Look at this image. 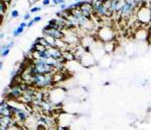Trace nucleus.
Returning a JSON list of instances; mask_svg holds the SVG:
<instances>
[{
	"mask_svg": "<svg viewBox=\"0 0 151 130\" xmlns=\"http://www.w3.org/2000/svg\"><path fill=\"white\" fill-rule=\"evenodd\" d=\"M53 83H55V81H53V73H50L35 74V75H33L29 84L37 88H47L52 86Z\"/></svg>",
	"mask_w": 151,
	"mask_h": 130,
	"instance_id": "1",
	"label": "nucleus"
},
{
	"mask_svg": "<svg viewBox=\"0 0 151 130\" xmlns=\"http://www.w3.org/2000/svg\"><path fill=\"white\" fill-rule=\"evenodd\" d=\"M136 17L137 20L139 21L141 24L146 25V24L151 23V13H150V8L147 4H144L141 7L137 9L136 11Z\"/></svg>",
	"mask_w": 151,
	"mask_h": 130,
	"instance_id": "2",
	"label": "nucleus"
},
{
	"mask_svg": "<svg viewBox=\"0 0 151 130\" xmlns=\"http://www.w3.org/2000/svg\"><path fill=\"white\" fill-rule=\"evenodd\" d=\"M98 36H99V39L103 43L110 42V41H113L114 40L115 33H114V31L111 27H109V26H104V27H102L99 29Z\"/></svg>",
	"mask_w": 151,
	"mask_h": 130,
	"instance_id": "3",
	"label": "nucleus"
},
{
	"mask_svg": "<svg viewBox=\"0 0 151 130\" xmlns=\"http://www.w3.org/2000/svg\"><path fill=\"white\" fill-rule=\"evenodd\" d=\"M65 97V91L63 88H55L50 93V100L52 103H60Z\"/></svg>",
	"mask_w": 151,
	"mask_h": 130,
	"instance_id": "4",
	"label": "nucleus"
},
{
	"mask_svg": "<svg viewBox=\"0 0 151 130\" xmlns=\"http://www.w3.org/2000/svg\"><path fill=\"white\" fill-rule=\"evenodd\" d=\"M79 62L82 64L83 67H86V68H89V67L93 66V65L96 64L97 60L94 57V55L91 53L90 51H86L83 56L81 57V59L79 60Z\"/></svg>",
	"mask_w": 151,
	"mask_h": 130,
	"instance_id": "5",
	"label": "nucleus"
},
{
	"mask_svg": "<svg viewBox=\"0 0 151 130\" xmlns=\"http://www.w3.org/2000/svg\"><path fill=\"white\" fill-rule=\"evenodd\" d=\"M13 45H14V42L12 41V40L5 43L4 45H2L1 46V57L2 58H6V57L8 56L9 53H10L11 47H13Z\"/></svg>",
	"mask_w": 151,
	"mask_h": 130,
	"instance_id": "6",
	"label": "nucleus"
},
{
	"mask_svg": "<svg viewBox=\"0 0 151 130\" xmlns=\"http://www.w3.org/2000/svg\"><path fill=\"white\" fill-rule=\"evenodd\" d=\"M135 37L137 38L138 40H146L148 37H149V30L144 29V28L138 29L135 34Z\"/></svg>",
	"mask_w": 151,
	"mask_h": 130,
	"instance_id": "7",
	"label": "nucleus"
},
{
	"mask_svg": "<svg viewBox=\"0 0 151 130\" xmlns=\"http://www.w3.org/2000/svg\"><path fill=\"white\" fill-rule=\"evenodd\" d=\"M104 49H105V52L106 54H109V53H113L116 49V46L114 44L113 41H110V42H105L104 43Z\"/></svg>",
	"mask_w": 151,
	"mask_h": 130,
	"instance_id": "8",
	"label": "nucleus"
},
{
	"mask_svg": "<svg viewBox=\"0 0 151 130\" xmlns=\"http://www.w3.org/2000/svg\"><path fill=\"white\" fill-rule=\"evenodd\" d=\"M24 29H25V28H23V27H21L20 25H18L17 27H15L13 30H12L11 34H12V36H13V37H18L19 35L22 34V33H23Z\"/></svg>",
	"mask_w": 151,
	"mask_h": 130,
	"instance_id": "9",
	"label": "nucleus"
},
{
	"mask_svg": "<svg viewBox=\"0 0 151 130\" xmlns=\"http://www.w3.org/2000/svg\"><path fill=\"white\" fill-rule=\"evenodd\" d=\"M6 10H7V4L1 0V3H0V13H1V17L3 16V14L6 13Z\"/></svg>",
	"mask_w": 151,
	"mask_h": 130,
	"instance_id": "10",
	"label": "nucleus"
},
{
	"mask_svg": "<svg viewBox=\"0 0 151 130\" xmlns=\"http://www.w3.org/2000/svg\"><path fill=\"white\" fill-rule=\"evenodd\" d=\"M18 16H19V11L16 10V9H13V10L10 12V17L11 18L15 19V18H18Z\"/></svg>",
	"mask_w": 151,
	"mask_h": 130,
	"instance_id": "11",
	"label": "nucleus"
},
{
	"mask_svg": "<svg viewBox=\"0 0 151 130\" xmlns=\"http://www.w3.org/2000/svg\"><path fill=\"white\" fill-rule=\"evenodd\" d=\"M41 9H42V7L41 6H33L30 8L29 12H30V13H36V12H40Z\"/></svg>",
	"mask_w": 151,
	"mask_h": 130,
	"instance_id": "12",
	"label": "nucleus"
},
{
	"mask_svg": "<svg viewBox=\"0 0 151 130\" xmlns=\"http://www.w3.org/2000/svg\"><path fill=\"white\" fill-rule=\"evenodd\" d=\"M52 3L53 4V5H58L60 6V4H63V3H65V0H52Z\"/></svg>",
	"mask_w": 151,
	"mask_h": 130,
	"instance_id": "13",
	"label": "nucleus"
},
{
	"mask_svg": "<svg viewBox=\"0 0 151 130\" xmlns=\"http://www.w3.org/2000/svg\"><path fill=\"white\" fill-rule=\"evenodd\" d=\"M30 19H31V13L30 12H26V13L23 15V20L26 22V21H29Z\"/></svg>",
	"mask_w": 151,
	"mask_h": 130,
	"instance_id": "14",
	"label": "nucleus"
},
{
	"mask_svg": "<svg viewBox=\"0 0 151 130\" xmlns=\"http://www.w3.org/2000/svg\"><path fill=\"white\" fill-rule=\"evenodd\" d=\"M52 0H42V6H50Z\"/></svg>",
	"mask_w": 151,
	"mask_h": 130,
	"instance_id": "15",
	"label": "nucleus"
},
{
	"mask_svg": "<svg viewBox=\"0 0 151 130\" xmlns=\"http://www.w3.org/2000/svg\"><path fill=\"white\" fill-rule=\"evenodd\" d=\"M35 20H33V19H30V20H29L28 22H27V27L28 28H31L33 25H35Z\"/></svg>",
	"mask_w": 151,
	"mask_h": 130,
	"instance_id": "16",
	"label": "nucleus"
},
{
	"mask_svg": "<svg viewBox=\"0 0 151 130\" xmlns=\"http://www.w3.org/2000/svg\"><path fill=\"white\" fill-rule=\"evenodd\" d=\"M32 19L35 20V23H37V22H40V21H41V19H42V17H41V16H40V15H36L35 17H33Z\"/></svg>",
	"mask_w": 151,
	"mask_h": 130,
	"instance_id": "17",
	"label": "nucleus"
},
{
	"mask_svg": "<svg viewBox=\"0 0 151 130\" xmlns=\"http://www.w3.org/2000/svg\"><path fill=\"white\" fill-rule=\"evenodd\" d=\"M2 1H4V2H5V3L7 4V5H9V4L11 3L12 0H2Z\"/></svg>",
	"mask_w": 151,
	"mask_h": 130,
	"instance_id": "18",
	"label": "nucleus"
},
{
	"mask_svg": "<svg viewBox=\"0 0 151 130\" xmlns=\"http://www.w3.org/2000/svg\"><path fill=\"white\" fill-rule=\"evenodd\" d=\"M5 33H3V32H1V36H0V37H1V39H3L4 37H5Z\"/></svg>",
	"mask_w": 151,
	"mask_h": 130,
	"instance_id": "19",
	"label": "nucleus"
},
{
	"mask_svg": "<svg viewBox=\"0 0 151 130\" xmlns=\"http://www.w3.org/2000/svg\"><path fill=\"white\" fill-rule=\"evenodd\" d=\"M148 6H149V8H150V13H151V1H149V4H148Z\"/></svg>",
	"mask_w": 151,
	"mask_h": 130,
	"instance_id": "20",
	"label": "nucleus"
},
{
	"mask_svg": "<svg viewBox=\"0 0 151 130\" xmlns=\"http://www.w3.org/2000/svg\"><path fill=\"white\" fill-rule=\"evenodd\" d=\"M75 2H81V1H83V0H74Z\"/></svg>",
	"mask_w": 151,
	"mask_h": 130,
	"instance_id": "21",
	"label": "nucleus"
},
{
	"mask_svg": "<svg viewBox=\"0 0 151 130\" xmlns=\"http://www.w3.org/2000/svg\"><path fill=\"white\" fill-rule=\"evenodd\" d=\"M16 1H17V0H16Z\"/></svg>",
	"mask_w": 151,
	"mask_h": 130,
	"instance_id": "22",
	"label": "nucleus"
}]
</instances>
